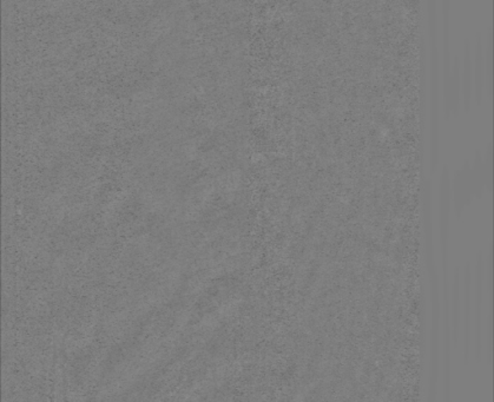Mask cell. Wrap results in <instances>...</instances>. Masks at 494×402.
<instances>
[{"mask_svg": "<svg viewBox=\"0 0 494 402\" xmlns=\"http://www.w3.org/2000/svg\"><path fill=\"white\" fill-rule=\"evenodd\" d=\"M448 231H450V177L443 167L440 182V239L443 273V327L450 325V284H448Z\"/></svg>", "mask_w": 494, "mask_h": 402, "instance_id": "1", "label": "cell"}, {"mask_svg": "<svg viewBox=\"0 0 494 402\" xmlns=\"http://www.w3.org/2000/svg\"><path fill=\"white\" fill-rule=\"evenodd\" d=\"M426 246V266L430 271V296H432V358H430V401H433L435 393V383L438 381L439 363V325H440V308H439L438 276L433 271V246L432 243H425Z\"/></svg>", "mask_w": 494, "mask_h": 402, "instance_id": "2", "label": "cell"}, {"mask_svg": "<svg viewBox=\"0 0 494 402\" xmlns=\"http://www.w3.org/2000/svg\"><path fill=\"white\" fill-rule=\"evenodd\" d=\"M450 0H443V104L445 113L450 115Z\"/></svg>", "mask_w": 494, "mask_h": 402, "instance_id": "3", "label": "cell"}, {"mask_svg": "<svg viewBox=\"0 0 494 402\" xmlns=\"http://www.w3.org/2000/svg\"><path fill=\"white\" fill-rule=\"evenodd\" d=\"M484 256L479 253L477 256V271H475V358L482 360V279H484Z\"/></svg>", "mask_w": 494, "mask_h": 402, "instance_id": "4", "label": "cell"}, {"mask_svg": "<svg viewBox=\"0 0 494 402\" xmlns=\"http://www.w3.org/2000/svg\"><path fill=\"white\" fill-rule=\"evenodd\" d=\"M472 48L470 42H466L464 50V60L462 70H460V82H461V100L464 109L470 111L473 95V68H472Z\"/></svg>", "mask_w": 494, "mask_h": 402, "instance_id": "5", "label": "cell"}, {"mask_svg": "<svg viewBox=\"0 0 494 402\" xmlns=\"http://www.w3.org/2000/svg\"><path fill=\"white\" fill-rule=\"evenodd\" d=\"M475 103L480 105L484 98L485 89V65H484V46H482V35L477 36L475 50Z\"/></svg>", "mask_w": 494, "mask_h": 402, "instance_id": "6", "label": "cell"}, {"mask_svg": "<svg viewBox=\"0 0 494 402\" xmlns=\"http://www.w3.org/2000/svg\"><path fill=\"white\" fill-rule=\"evenodd\" d=\"M465 336H464V358L465 363L470 361V314H472V302H470V263L465 267Z\"/></svg>", "mask_w": 494, "mask_h": 402, "instance_id": "7", "label": "cell"}, {"mask_svg": "<svg viewBox=\"0 0 494 402\" xmlns=\"http://www.w3.org/2000/svg\"><path fill=\"white\" fill-rule=\"evenodd\" d=\"M461 104V82H460V63L455 60V66L450 68V113L458 116Z\"/></svg>", "mask_w": 494, "mask_h": 402, "instance_id": "8", "label": "cell"}, {"mask_svg": "<svg viewBox=\"0 0 494 402\" xmlns=\"http://www.w3.org/2000/svg\"><path fill=\"white\" fill-rule=\"evenodd\" d=\"M453 340H455V347L458 343L459 333V315H460V271L455 269V282H453Z\"/></svg>", "mask_w": 494, "mask_h": 402, "instance_id": "9", "label": "cell"}, {"mask_svg": "<svg viewBox=\"0 0 494 402\" xmlns=\"http://www.w3.org/2000/svg\"><path fill=\"white\" fill-rule=\"evenodd\" d=\"M484 65H485V75H486L487 96L492 95V33L488 31L487 35L486 52H484Z\"/></svg>", "mask_w": 494, "mask_h": 402, "instance_id": "10", "label": "cell"}]
</instances>
